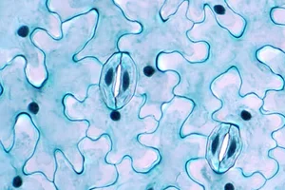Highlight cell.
<instances>
[{
	"label": "cell",
	"instance_id": "4",
	"mask_svg": "<svg viewBox=\"0 0 285 190\" xmlns=\"http://www.w3.org/2000/svg\"><path fill=\"white\" fill-rule=\"evenodd\" d=\"M122 86L120 93L118 95V104L119 106H123L125 101L130 96L131 93V86L133 82V70L131 68L130 63L125 64L124 62L123 70H122Z\"/></svg>",
	"mask_w": 285,
	"mask_h": 190
},
{
	"label": "cell",
	"instance_id": "5",
	"mask_svg": "<svg viewBox=\"0 0 285 190\" xmlns=\"http://www.w3.org/2000/svg\"><path fill=\"white\" fill-rule=\"evenodd\" d=\"M239 118H241V120L244 121V122H248L250 120H252V118H253V114L246 108H242L239 110Z\"/></svg>",
	"mask_w": 285,
	"mask_h": 190
},
{
	"label": "cell",
	"instance_id": "6",
	"mask_svg": "<svg viewBox=\"0 0 285 190\" xmlns=\"http://www.w3.org/2000/svg\"><path fill=\"white\" fill-rule=\"evenodd\" d=\"M29 32H30V29L28 26H21L17 30V34L22 38H25L28 36Z\"/></svg>",
	"mask_w": 285,
	"mask_h": 190
},
{
	"label": "cell",
	"instance_id": "12",
	"mask_svg": "<svg viewBox=\"0 0 285 190\" xmlns=\"http://www.w3.org/2000/svg\"><path fill=\"white\" fill-rule=\"evenodd\" d=\"M148 190H153V189H152V188H150V189H148Z\"/></svg>",
	"mask_w": 285,
	"mask_h": 190
},
{
	"label": "cell",
	"instance_id": "3",
	"mask_svg": "<svg viewBox=\"0 0 285 190\" xmlns=\"http://www.w3.org/2000/svg\"><path fill=\"white\" fill-rule=\"evenodd\" d=\"M230 125H220L218 128H216L208 140V159L212 163L219 161L220 151H222V146L224 144V141L226 138V134L229 132Z\"/></svg>",
	"mask_w": 285,
	"mask_h": 190
},
{
	"label": "cell",
	"instance_id": "1",
	"mask_svg": "<svg viewBox=\"0 0 285 190\" xmlns=\"http://www.w3.org/2000/svg\"><path fill=\"white\" fill-rule=\"evenodd\" d=\"M119 65L118 56H114L105 65V68L102 72V89L106 98V104L110 108H115L114 102V85L117 74V68Z\"/></svg>",
	"mask_w": 285,
	"mask_h": 190
},
{
	"label": "cell",
	"instance_id": "7",
	"mask_svg": "<svg viewBox=\"0 0 285 190\" xmlns=\"http://www.w3.org/2000/svg\"><path fill=\"white\" fill-rule=\"evenodd\" d=\"M143 72H144V74L147 76V77H150V76H152L154 73H155V68L153 67H150V66H146V67H144V70H143Z\"/></svg>",
	"mask_w": 285,
	"mask_h": 190
},
{
	"label": "cell",
	"instance_id": "8",
	"mask_svg": "<svg viewBox=\"0 0 285 190\" xmlns=\"http://www.w3.org/2000/svg\"><path fill=\"white\" fill-rule=\"evenodd\" d=\"M29 110H30V113H32V114H37L38 111H39V106H38L35 102L30 103V104L29 105Z\"/></svg>",
	"mask_w": 285,
	"mask_h": 190
},
{
	"label": "cell",
	"instance_id": "10",
	"mask_svg": "<svg viewBox=\"0 0 285 190\" xmlns=\"http://www.w3.org/2000/svg\"><path fill=\"white\" fill-rule=\"evenodd\" d=\"M13 185L14 186V187H16V188L20 187V186L22 185V179H21V177H19V176L15 177V178L13 179Z\"/></svg>",
	"mask_w": 285,
	"mask_h": 190
},
{
	"label": "cell",
	"instance_id": "9",
	"mask_svg": "<svg viewBox=\"0 0 285 190\" xmlns=\"http://www.w3.org/2000/svg\"><path fill=\"white\" fill-rule=\"evenodd\" d=\"M110 118H111L112 121H119L121 119V113L117 110H114L111 113H110Z\"/></svg>",
	"mask_w": 285,
	"mask_h": 190
},
{
	"label": "cell",
	"instance_id": "11",
	"mask_svg": "<svg viewBox=\"0 0 285 190\" xmlns=\"http://www.w3.org/2000/svg\"><path fill=\"white\" fill-rule=\"evenodd\" d=\"M224 190H235V187L231 182H227V184L224 185Z\"/></svg>",
	"mask_w": 285,
	"mask_h": 190
},
{
	"label": "cell",
	"instance_id": "2",
	"mask_svg": "<svg viewBox=\"0 0 285 190\" xmlns=\"http://www.w3.org/2000/svg\"><path fill=\"white\" fill-rule=\"evenodd\" d=\"M241 149V140L239 136V130L237 127L231 125L229 129V136H228V144L226 147V151L224 153L220 167L223 168H229L233 165L236 159L239 155Z\"/></svg>",
	"mask_w": 285,
	"mask_h": 190
}]
</instances>
